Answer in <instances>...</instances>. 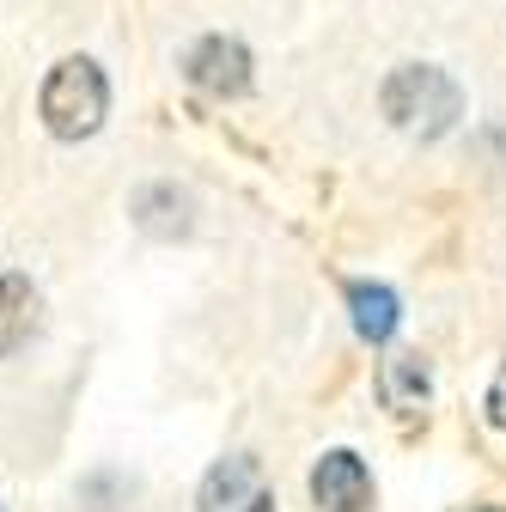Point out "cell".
<instances>
[{
	"instance_id": "cell-7",
	"label": "cell",
	"mask_w": 506,
	"mask_h": 512,
	"mask_svg": "<svg viewBox=\"0 0 506 512\" xmlns=\"http://www.w3.org/2000/svg\"><path fill=\"white\" fill-rule=\"evenodd\" d=\"M135 226L153 232V238H183L189 232V196L171 183H147L135 196Z\"/></svg>"
},
{
	"instance_id": "cell-6",
	"label": "cell",
	"mask_w": 506,
	"mask_h": 512,
	"mask_svg": "<svg viewBox=\"0 0 506 512\" xmlns=\"http://www.w3.org/2000/svg\"><path fill=\"white\" fill-rule=\"evenodd\" d=\"M37 311H43V299H37V287L25 275H0V354H13V348L31 342Z\"/></svg>"
},
{
	"instance_id": "cell-9",
	"label": "cell",
	"mask_w": 506,
	"mask_h": 512,
	"mask_svg": "<svg viewBox=\"0 0 506 512\" xmlns=\"http://www.w3.org/2000/svg\"><path fill=\"white\" fill-rule=\"evenodd\" d=\"M488 421H494V427H506V372L488 384Z\"/></svg>"
},
{
	"instance_id": "cell-1",
	"label": "cell",
	"mask_w": 506,
	"mask_h": 512,
	"mask_svg": "<svg viewBox=\"0 0 506 512\" xmlns=\"http://www.w3.org/2000/svg\"><path fill=\"white\" fill-rule=\"evenodd\" d=\"M37 116H43V128H49L55 141H86V135H98L104 116H110V80H104V68H98V61H86V55L55 61L49 80H43V92H37Z\"/></svg>"
},
{
	"instance_id": "cell-10",
	"label": "cell",
	"mask_w": 506,
	"mask_h": 512,
	"mask_svg": "<svg viewBox=\"0 0 506 512\" xmlns=\"http://www.w3.org/2000/svg\"><path fill=\"white\" fill-rule=\"evenodd\" d=\"M470 512H500V506H470Z\"/></svg>"
},
{
	"instance_id": "cell-8",
	"label": "cell",
	"mask_w": 506,
	"mask_h": 512,
	"mask_svg": "<svg viewBox=\"0 0 506 512\" xmlns=\"http://www.w3.org/2000/svg\"><path fill=\"white\" fill-rule=\"evenodd\" d=\"M348 305H354V330H360L366 342H391V330H397V293H391V287L354 281V287H348Z\"/></svg>"
},
{
	"instance_id": "cell-5",
	"label": "cell",
	"mask_w": 506,
	"mask_h": 512,
	"mask_svg": "<svg viewBox=\"0 0 506 512\" xmlns=\"http://www.w3.org/2000/svg\"><path fill=\"white\" fill-rule=\"evenodd\" d=\"M238 506L269 512V500L257 494V464H250V458H226L202 482V512H238Z\"/></svg>"
},
{
	"instance_id": "cell-2",
	"label": "cell",
	"mask_w": 506,
	"mask_h": 512,
	"mask_svg": "<svg viewBox=\"0 0 506 512\" xmlns=\"http://www.w3.org/2000/svg\"><path fill=\"white\" fill-rule=\"evenodd\" d=\"M378 104H385V116L403 128V135L415 141H439L446 128L464 116V92L446 68H427V61H409V68H397L385 80V92H378Z\"/></svg>"
},
{
	"instance_id": "cell-3",
	"label": "cell",
	"mask_w": 506,
	"mask_h": 512,
	"mask_svg": "<svg viewBox=\"0 0 506 512\" xmlns=\"http://www.w3.org/2000/svg\"><path fill=\"white\" fill-rule=\"evenodd\" d=\"M189 80H196L208 98L250 92V49L238 37H202L196 49H189Z\"/></svg>"
},
{
	"instance_id": "cell-4",
	"label": "cell",
	"mask_w": 506,
	"mask_h": 512,
	"mask_svg": "<svg viewBox=\"0 0 506 512\" xmlns=\"http://www.w3.org/2000/svg\"><path fill=\"white\" fill-rule=\"evenodd\" d=\"M311 500L324 512H372V476L354 452H330L311 470Z\"/></svg>"
}]
</instances>
